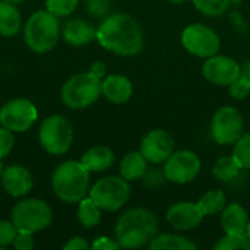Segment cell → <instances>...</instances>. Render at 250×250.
Listing matches in <instances>:
<instances>
[{
  "instance_id": "cell-26",
  "label": "cell",
  "mask_w": 250,
  "mask_h": 250,
  "mask_svg": "<svg viewBox=\"0 0 250 250\" xmlns=\"http://www.w3.org/2000/svg\"><path fill=\"white\" fill-rule=\"evenodd\" d=\"M226 195L223 190H208L198 202L199 209L202 214L207 215H214L217 212H221L226 207Z\"/></svg>"
},
{
  "instance_id": "cell-31",
  "label": "cell",
  "mask_w": 250,
  "mask_h": 250,
  "mask_svg": "<svg viewBox=\"0 0 250 250\" xmlns=\"http://www.w3.org/2000/svg\"><path fill=\"white\" fill-rule=\"evenodd\" d=\"M18 234V229L15 224L7 220H0V248H7L13 245Z\"/></svg>"
},
{
  "instance_id": "cell-43",
  "label": "cell",
  "mask_w": 250,
  "mask_h": 250,
  "mask_svg": "<svg viewBox=\"0 0 250 250\" xmlns=\"http://www.w3.org/2000/svg\"><path fill=\"white\" fill-rule=\"evenodd\" d=\"M1 173H3V164H1V160H0V177H1Z\"/></svg>"
},
{
  "instance_id": "cell-14",
  "label": "cell",
  "mask_w": 250,
  "mask_h": 250,
  "mask_svg": "<svg viewBox=\"0 0 250 250\" xmlns=\"http://www.w3.org/2000/svg\"><path fill=\"white\" fill-rule=\"evenodd\" d=\"M141 152L146 161L152 164L166 163L174 152V139L167 130L154 129L144 136L141 142Z\"/></svg>"
},
{
  "instance_id": "cell-30",
  "label": "cell",
  "mask_w": 250,
  "mask_h": 250,
  "mask_svg": "<svg viewBox=\"0 0 250 250\" xmlns=\"http://www.w3.org/2000/svg\"><path fill=\"white\" fill-rule=\"evenodd\" d=\"M79 0H45V9L56 16H67L75 12Z\"/></svg>"
},
{
  "instance_id": "cell-24",
  "label": "cell",
  "mask_w": 250,
  "mask_h": 250,
  "mask_svg": "<svg viewBox=\"0 0 250 250\" xmlns=\"http://www.w3.org/2000/svg\"><path fill=\"white\" fill-rule=\"evenodd\" d=\"M101 208L88 196L79 201L78 205V220L85 229H92L101 221Z\"/></svg>"
},
{
  "instance_id": "cell-38",
  "label": "cell",
  "mask_w": 250,
  "mask_h": 250,
  "mask_svg": "<svg viewBox=\"0 0 250 250\" xmlns=\"http://www.w3.org/2000/svg\"><path fill=\"white\" fill-rule=\"evenodd\" d=\"M105 64L103 63V62H94L91 66H89V69H88V72H91L92 75H95L97 78H100V79H104V76H105Z\"/></svg>"
},
{
  "instance_id": "cell-35",
  "label": "cell",
  "mask_w": 250,
  "mask_h": 250,
  "mask_svg": "<svg viewBox=\"0 0 250 250\" xmlns=\"http://www.w3.org/2000/svg\"><path fill=\"white\" fill-rule=\"evenodd\" d=\"M13 246H15V249L18 250L34 249L35 242H34L32 233H28V231H18L16 239H15V242H13Z\"/></svg>"
},
{
  "instance_id": "cell-15",
  "label": "cell",
  "mask_w": 250,
  "mask_h": 250,
  "mask_svg": "<svg viewBox=\"0 0 250 250\" xmlns=\"http://www.w3.org/2000/svg\"><path fill=\"white\" fill-rule=\"evenodd\" d=\"M204 214L199 209L198 204L193 202H177L171 205L167 211L168 224L179 231H188L196 229L204 220Z\"/></svg>"
},
{
  "instance_id": "cell-10",
  "label": "cell",
  "mask_w": 250,
  "mask_h": 250,
  "mask_svg": "<svg viewBox=\"0 0 250 250\" xmlns=\"http://www.w3.org/2000/svg\"><path fill=\"white\" fill-rule=\"evenodd\" d=\"M211 135L220 145H233L243 135V117L236 107L224 105L212 117Z\"/></svg>"
},
{
  "instance_id": "cell-33",
  "label": "cell",
  "mask_w": 250,
  "mask_h": 250,
  "mask_svg": "<svg viewBox=\"0 0 250 250\" xmlns=\"http://www.w3.org/2000/svg\"><path fill=\"white\" fill-rule=\"evenodd\" d=\"M13 144H15V138H13L12 130L1 126L0 127V160L10 154V151L13 149Z\"/></svg>"
},
{
  "instance_id": "cell-27",
  "label": "cell",
  "mask_w": 250,
  "mask_h": 250,
  "mask_svg": "<svg viewBox=\"0 0 250 250\" xmlns=\"http://www.w3.org/2000/svg\"><path fill=\"white\" fill-rule=\"evenodd\" d=\"M199 12L207 16H221L227 12L231 0H192Z\"/></svg>"
},
{
  "instance_id": "cell-22",
  "label": "cell",
  "mask_w": 250,
  "mask_h": 250,
  "mask_svg": "<svg viewBox=\"0 0 250 250\" xmlns=\"http://www.w3.org/2000/svg\"><path fill=\"white\" fill-rule=\"evenodd\" d=\"M22 26V16L15 4L0 1V35L12 37L19 32Z\"/></svg>"
},
{
  "instance_id": "cell-40",
  "label": "cell",
  "mask_w": 250,
  "mask_h": 250,
  "mask_svg": "<svg viewBox=\"0 0 250 250\" xmlns=\"http://www.w3.org/2000/svg\"><path fill=\"white\" fill-rule=\"evenodd\" d=\"M0 1H6V3H10V4H19V3H22L23 0H0Z\"/></svg>"
},
{
  "instance_id": "cell-32",
  "label": "cell",
  "mask_w": 250,
  "mask_h": 250,
  "mask_svg": "<svg viewBox=\"0 0 250 250\" xmlns=\"http://www.w3.org/2000/svg\"><path fill=\"white\" fill-rule=\"evenodd\" d=\"M230 94L233 98L236 100H243L249 95L250 92V82L245 76H239L234 82H231L230 85Z\"/></svg>"
},
{
  "instance_id": "cell-4",
  "label": "cell",
  "mask_w": 250,
  "mask_h": 250,
  "mask_svg": "<svg viewBox=\"0 0 250 250\" xmlns=\"http://www.w3.org/2000/svg\"><path fill=\"white\" fill-rule=\"evenodd\" d=\"M60 25L56 15L45 10H37L32 13L23 28V37L26 45L38 54L53 50L59 41Z\"/></svg>"
},
{
  "instance_id": "cell-5",
  "label": "cell",
  "mask_w": 250,
  "mask_h": 250,
  "mask_svg": "<svg viewBox=\"0 0 250 250\" xmlns=\"http://www.w3.org/2000/svg\"><path fill=\"white\" fill-rule=\"evenodd\" d=\"M103 79L91 72H82L70 76L62 86V101L72 110H82L94 104L101 92Z\"/></svg>"
},
{
  "instance_id": "cell-36",
  "label": "cell",
  "mask_w": 250,
  "mask_h": 250,
  "mask_svg": "<svg viewBox=\"0 0 250 250\" xmlns=\"http://www.w3.org/2000/svg\"><path fill=\"white\" fill-rule=\"evenodd\" d=\"M91 248L94 250H117L120 246H119V243H117L116 240L103 236V237H98V239L92 243Z\"/></svg>"
},
{
  "instance_id": "cell-8",
  "label": "cell",
  "mask_w": 250,
  "mask_h": 250,
  "mask_svg": "<svg viewBox=\"0 0 250 250\" xmlns=\"http://www.w3.org/2000/svg\"><path fill=\"white\" fill-rule=\"evenodd\" d=\"M40 144L53 155L66 154L73 141V129L69 120L60 114L47 117L40 126Z\"/></svg>"
},
{
  "instance_id": "cell-18",
  "label": "cell",
  "mask_w": 250,
  "mask_h": 250,
  "mask_svg": "<svg viewBox=\"0 0 250 250\" xmlns=\"http://www.w3.org/2000/svg\"><path fill=\"white\" fill-rule=\"evenodd\" d=\"M249 214L240 204H229L221 211V226L226 234H243L249 224Z\"/></svg>"
},
{
  "instance_id": "cell-12",
  "label": "cell",
  "mask_w": 250,
  "mask_h": 250,
  "mask_svg": "<svg viewBox=\"0 0 250 250\" xmlns=\"http://www.w3.org/2000/svg\"><path fill=\"white\" fill-rule=\"evenodd\" d=\"M38 113L32 101L15 98L6 103L0 110V123L12 132H26L37 122Z\"/></svg>"
},
{
  "instance_id": "cell-11",
  "label": "cell",
  "mask_w": 250,
  "mask_h": 250,
  "mask_svg": "<svg viewBox=\"0 0 250 250\" xmlns=\"http://www.w3.org/2000/svg\"><path fill=\"white\" fill-rule=\"evenodd\" d=\"M202 163L201 158L190 149H182L173 152L164 164V176L168 182L177 185H186L193 182L199 171Z\"/></svg>"
},
{
  "instance_id": "cell-1",
  "label": "cell",
  "mask_w": 250,
  "mask_h": 250,
  "mask_svg": "<svg viewBox=\"0 0 250 250\" xmlns=\"http://www.w3.org/2000/svg\"><path fill=\"white\" fill-rule=\"evenodd\" d=\"M97 41L117 56H135L144 47V32L136 19L127 13L105 16L97 28Z\"/></svg>"
},
{
  "instance_id": "cell-34",
  "label": "cell",
  "mask_w": 250,
  "mask_h": 250,
  "mask_svg": "<svg viewBox=\"0 0 250 250\" xmlns=\"http://www.w3.org/2000/svg\"><path fill=\"white\" fill-rule=\"evenodd\" d=\"M86 9L95 18H104L107 16L110 10V1L108 0H86Z\"/></svg>"
},
{
  "instance_id": "cell-13",
  "label": "cell",
  "mask_w": 250,
  "mask_h": 250,
  "mask_svg": "<svg viewBox=\"0 0 250 250\" xmlns=\"http://www.w3.org/2000/svg\"><path fill=\"white\" fill-rule=\"evenodd\" d=\"M240 72L242 67L234 59L220 54H214L208 57L202 66L204 78L221 86H229L231 82H234L240 76Z\"/></svg>"
},
{
  "instance_id": "cell-17",
  "label": "cell",
  "mask_w": 250,
  "mask_h": 250,
  "mask_svg": "<svg viewBox=\"0 0 250 250\" xmlns=\"http://www.w3.org/2000/svg\"><path fill=\"white\" fill-rule=\"evenodd\" d=\"M101 92L110 103L123 104L132 98L133 85L123 75H108L103 79Z\"/></svg>"
},
{
  "instance_id": "cell-6",
  "label": "cell",
  "mask_w": 250,
  "mask_h": 250,
  "mask_svg": "<svg viewBox=\"0 0 250 250\" xmlns=\"http://www.w3.org/2000/svg\"><path fill=\"white\" fill-rule=\"evenodd\" d=\"M10 220L18 231H28L34 234L51 224L53 211L42 199L31 198L21 201L13 207Z\"/></svg>"
},
{
  "instance_id": "cell-21",
  "label": "cell",
  "mask_w": 250,
  "mask_h": 250,
  "mask_svg": "<svg viewBox=\"0 0 250 250\" xmlns=\"http://www.w3.org/2000/svg\"><path fill=\"white\" fill-rule=\"evenodd\" d=\"M146 174V158L141 151L126 154L120 161V176L126 180H139Z\"/></svg>"
},
{
  "instance_id": "cell-41",
  "label": "cell",
  "mask_w": 250,
  "mask_h": 250,
  "mask_svg": "<svg viewBox=\"0 0 250 250\" xmlns=\"http://www.w3.org/2000/svg\"><path fill=\"white\" fill-rule=\"evenodd\" d=\"M168 1H171V3H185L188 0H168Z\"/></svg>"
},
{
  "instance_id": "cell-2",
  "label": "cell",
  "mask_w": 250,
  "mask_h": 250,
  "mask_svg": "<svg viewBox=\"0 0 250 250\" xmlns=\"http://www.w3.org/2000/svg\"><path fill=\"white\" fill-rule=\"evenodd\" d=\"M158 233V220L149 209L132 208L116 223V242L123 249H139L148 246Z\"/></svg>"
},
{
  "instance_id": "cell-28",
  "label": "cell",
  "mask_w": 250,
  "mask_h": 250,
  "mask_svg": "<svg viewBox=\"0 0 250 250\" xmlns=\"http://www.w3.org/2000/svg\"><path fill=\"white\" fill-rule=\"evenodd\" d=\"M217 250H250V239L246 233L243 234H226L220 242L214 246Z\"/></svg>"
},
{
  "instance_id": "cell-3",
  "label": "cell",
  "mask_w": 250,
  "mask_h": 250,
  "mask_svg": "<svg viewBox=\"0 0 250 250\" xmlns=\"http://www.w3.org/2000/svg\"><path fill=\"white\" fill-rule=\"evenodd\" d=\"M51 188L60 201L76 204L89 193V171L81 161H66L53 173Z\"/></svg>"
},
{
  "instance_id": "cell-9",
  "label": "cell",
  "mask_w": 250,
  "mask_h": 250,
  "mask_svg": "<svg viewBox=\"0 0 250 250\" xmlns=\"http://www.w3.org/2000/svg\"><path fill=\"white\" fill-rule=\"evenodd\" d=\"M182 44L190 54L204 59L217 54L221 47L218 34L204 23H193L185 28L182 34Z\"/></svg>"
},
{
  "instance_id": "cell-19",
  "label": "cell",
  "mask_w": 250,
  "mask_h": 250,
  "mask_svg": "<svg viewBox=\"0 0 250 250\" xmlns=\"http://www.w3.org/2000/svg\"><path fill=\"white\" fill-rule=\"evenodd\" d=\"M63 38L67 44L75 47H82L97 40V29L82 19L69 21L63 28Z\"/></svg>"
},
{
  "instance_id": "cell-42",
  "label": "cell",
  "mask_w": 250,
  "mask_h": 250,
  "mask_svg": "<svg viewBox=\"0 0 250 250\" xmlns=\"http://www.w3.org/2000/svg\"><path fill=\"white\" fill-rule=\"evenodd\" d=\"M246 234H248V237L250 239V220H249V224H248V229H246Z\"/></svg>"
},
{
  "instance_id": "cell-20",
  "label": "cell",
  "mask_w": 250,
  "mask_h": 250,
  "mask_svg": "<svg viewBox=\"0 0 250 250\" xmlns=\"http://www.w3.org/2000/svg\"><path fill=\"white\" fill-rule=\"evenodd\" d=\"M81 163L89 173H100L108 170L114 164V152L104 145L89 148L81 158Z\"/></svg>"
},
{
  "instance_id": "cell-37",
  "label": "cell",
  "mask_w": 250,
  "mask_h": 250,
  "mask_svg": "<svg viewBox=\"0 0 250 250\" xmlns=\"http://www.w3.org/2000/svg\"><path fill=\"white\" fill-rule=\"evenodd\" d=\"M64 250H88L89 249V243L83 239V237H72L69 242L64 243L63 246Z\"/></svg>"
},
{
  "instance_id": "cell-16",
  "label": "cell",
  "mask_w": 250,
  "mask_h": 250,
  "mask_svg": "<svg viewBox=\"0 0 250 250\" xmlns=\"http://www.w3.org/2000/svg\"><path fill=\"white\" fill-rule=\"evenodd\" d=\"M0 179H1V185L4 188V190L10 196H15V198L28 195L34 186L31 171L19 164H12V166L3 168Z\"/></svg>"
},
{
  "instance_id": "cell-23",
  "label": "cell",
  "mask_w": 250,
  "mask_h": 250,
  "mask_svg": "<svg viewBox=\"0 0 250 250\" xmlns=\"http://www.w3.org/2000/svg\"><path fill=\"white\" fill-rule=\"evenodd\" d=\"M148 248L151 250H195L198 246L185 236L157 234Z\"/></svg>"
},
{
  "instance_id": "cell-7",
  "label": "cell",
  "mask_w": 250,
  "mask_h": 250,
  "mask_svg": "<svg viewBox=\"0 0 250 250\" xmlns=\"http://www.w3.org/2000/svg\"><path fill=\"white\" fill-rule=\"evenodd\" d=\"M89 198L103 211H117L130 198L129 180L122 176H108L100 179L89 190Z\"/></svg>"
},
{
  "instance_id": "cell-29",
  "label": "cell",
  "mask_w": 250,
  "mask_h": 250,
  "mask_svg": "<svg viewBox=\"0 0 250 250\" xmlns=\"http://www.w3.org/2000/svg\"><path fill=\"white\" fill-rule=\"evenodd\" d=\"M233 155L240 163L242 168L250 170V132L242 135L239 141L234 144Z\"/></svg>"
},
{
  "instance_id": "cell-25",
  "label": "cell",
  "mask_w": 250,
  "mask_h": 250,
  "mask_svg": "<svg viewBox=\"0 0 250 250\" xmlns=\"http://www.w3.org/2000/svg\"><path fill=\"white\" fill-rule=\"evenodd\" d=\"M240 170H242V166L236 160L234 155H231V157H221L215 163V166L212 168V174H214V177L217 180L229 183V182L234 180L239 176Z\"/></svg>"
},
{
  "instance_id": "cell-39",
  "label": "cell",
  "mask_w": 250,
  "mask_h": 250,
  "mask_svg": "<svg viewBox=\"0 0 250 250\" xmlns=\"http://www.w3.org/2000/svg\"><path fill=\"white\" fill-rule=\"evenodd\" d=\"M240 75H242V76H245V78H246V79L250 82V60L246 62V64H245V67L242 69Z\"/></svg>"
}]
</instances>
